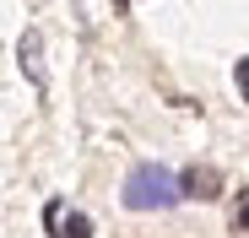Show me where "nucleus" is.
<instances>
[{
    "instance_id": "obj_1",
    "label": "nucleus",
    "mask_w": 249,
    "mask_h": 238,
    "mask_svg": "<svg viewBox=\"0 0 249 238\" xmlns=\"http://www.w3.org/2000/svg\"><path fill=\"white\" fill-rule=\"evenodd\" d=\"M174 201H184V184L162 163L130 168V179H124V206H130V211H162V206H174Z\"/></svg>"
},
{
    "instance_id": "obj_2",
    "label": "nucleus",
    "mask_w": 249,
    "mask_h": 238,
    "mask_svg": "<svg viewBox=\"0 0 249 238\" xmlns=\"http://www.w3.org/2000/svg\"><path fill=\"white\" fill-rule=\"evenodd\" d=\"M179 184H184V201H217V195H222V173L212 163H195Z\"/></svg>"
},
{
    "instance_id": "obj_3",
    "label": "nucleus",
    "mask_w": 249,
    "mask_h": 238,
    "mask_svg": "<svg viewBox=\"0 0 249 238\" xmlns=\"http://www.w3.org/2000/svg\"><path fill=\"white\" fill-rule=\"evenodd\" d=\"M17 54H22V70L33 76V87H44V65H38V54H44V44H38V33H22Z\"/></svg>"
},
{
    "instance_id": "obj_4",
    "label": "nucleus",
    "mask_w": 249,
    "mask_h": 238,
    "mask_svg": "<svg viewBox=\"0 0 249 238\" xmlns=\"http://www.w3.org/2000/svg\"><path fill=\"white\" fill-rule=\"evenodd\" d=\"M233 238H249V184L238 189V201H233Z\"/></svg>"
},
{
    "instance_id": "obj_5",
    "label": "nucleus",
    "mask_w": 249,
    "mask_h": 238,
    "mask_svg": "<svg viewBox=\"0 0 249 238\" xmlns=\"http://www.w3.org/2000/svg\"><path fill=\"white\" fill-rule=\"evenodd\" d=\"M60 238H92V222H87V217H71V222L60 227Z\"/></svg>"
},
{
    "instance_id": "obj_6",
    "label": "nucleus",
    "mask_w": 249,
    "mask_h": 238,
    "mask_svg": "<svg viewBox=\"0 0 249 238\" xmlns=\"http://www.w3.org/2000/svg\"><path fill=\"white\" fill-rule=\"evenodd\" d=\"M238 92H244V103H249V54L238 60Z\"/></svg>"
}]
</instances>
